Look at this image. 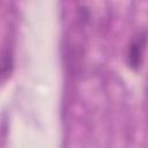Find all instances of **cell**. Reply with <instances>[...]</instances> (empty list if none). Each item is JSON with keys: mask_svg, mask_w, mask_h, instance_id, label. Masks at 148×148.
I'll use <instances>...</instances> for the list:
<instances>
[{"mask_svg": "<svg viewBox=\"0 0 148 148\" xmlns=\"http://www.w3.org/2000/svg\"><path fill=\"white\" fill-rule=\"evenodd\" d=\"M145 42H146V37H145V32H143L140 37H138L131 44V46L128 49V64L134 69H136L141 64Z\"/></svg>", "mask_w": 148, "mask_h": 148, "instance_id": "1", "label": "cell"}, {"mask_svg": "<svg viewBox=\"0 0 148 148\" xmlns=\"http://www.w3.org/2000/svg\"><path fill=\"white\" fill-rule=\"evenodd\" d=\"M12 68V57L9 52H5L0 59V75H7Z\"/></svg>", "mask_w": 148, "mask_h": 148, "instance_id": "2", "label": "cell"}]
</instances>
